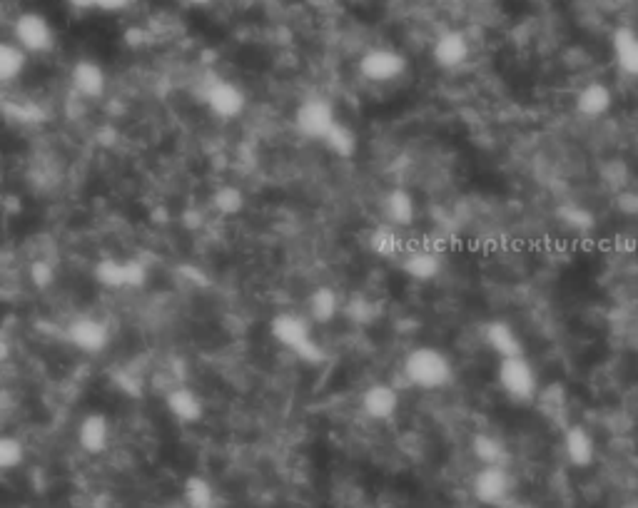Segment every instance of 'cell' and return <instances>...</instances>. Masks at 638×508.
Wrapping results in <instances>:
<instances>
[{
  "label": "cell",
  "mask_w": 638,
  "mask_h": 508,
  "mask_svg": "<svg viewBox=\"0 0 638 508\" xmlns=\"http://www.w3.org/2000/svg\"><path fill=\"white\" fill-rule=\"evenodd\" d=\"M78 446L90 456H100L108 451L110 439H113V429H110V421L108 416L100 414V411H90L80 419L78 431Z\"/></svg>",
  "instance_id": "12"
},
{
  "label": "cell",
  "mask_w": 638,
  "mask_h": 508,
  "mask_svg": "<svg viewBox=\"0 0 638 508\" xmlns=\"http://www.w3.org/2000/svg\"><path fill=\"white\" fill-rule=\"evenodd\" d=\"M182 501L187 508H215V489L205 476H190L182 486Z\"/></svg>",
  "instance_id": "26"
},
{
  "label": "cell",
  "mask_w": 638,
  "mask_h": 508,
  "mask_svg": "<svg viewBox=\"0 0 638 508\" xmlns=\"http://www.w3.org/2000/svg\"><path fill=\"white\" fill-rule=\"evenodd\" d=\"M165 406L180 424H197L205 416V401L192 386L177 384L165 394Z\"/></svg>",
  "instance_id": "13"
},
{
  "label": "cell",
  "mask_w": 638,
  "mask_h": 508,
  "mask_svg": "<svg viewBox=\"0 0 638 508\" xmlns=\"http://www.w3.org/2000/svg\"><path fill=\"white\" fill-rule=\"evenodd\" d=\"M564 454L571 466L576 469H586L594 464L596 459V441L589 429L579 424H571L564 429Z\"/></svg>",
  "instance_id": "16"
},
{
  "label": "cell",
  "mask_w": 638,
  "mask_h": 508,
  "mask_svg": "<svg viewBox=\"0 0 638 508\" xmlns=\"http://www.w3.org/2000/svg\"><path fill=\"white\" fill-rule=\"evenodd\" d=\"M344 314L354 322H369V319H374V304L364 297H352L344 304Z\"/></svg>",
  "instance_id": "32"
},
{
  "label": "cell",
  "mask_w": 638,
  "mask_h": 508,
  "mask_svg": "<svg viewBox=\"0 0 638 508\" xmlns=\"http://www.w3.org/2000/svg\"><path fill=\"white\" fill-rule=\"evenodd\" d=\"M382 210L392 227H409L417 220V202H414V195L402 190V187H394V190H389L387 195H384Z\"/></svg>",
  "instance_id": "19"
},
{
  "label": "cell",
  "mask_w": 638,
  "mask_h": 508,
  "mask_svg": "<svg viewBox=\"0 0 638 508\" xmlns=\"http://www.w3.org/2000/svg\"><path fill=\"white\" fill-rule=\"evenodd\" d=\"M372 250L379 254V257H399V254H404V247H402V240H399L397 235V227L387 225V227H379V230H374L372 235Z\"/></svg>",
  "instance_id": "28"
},
{
  "label": "cell",
  "mask_w": 638,
  "mask_h": 508,
  "mask_svg": "<svg viewBox=\"0 0 638 508\" xmlns=\"http://www.w3.org/2000/svg\"><path fill=\"white\" fill-rule=\"evenodd\" d=\"M472 58V40L464 30L447 28L434 38L432 43V60L442 70L462 68Z\"/></svg>",
  "instance_id": "8"
},
{
  "label": "cell",
  "mask_w": 638,
  "mask_h": 508,
  "mask_svg": "<svg viewBox=\"0 0 638 508\" xmlns=\"http://www.w3.org/2000/svg\"><path fill=\"white\" fill-rule=\"evenodd\" d=\"M402 269L412 279L419 282H429L442 272V257L432 247H417V250H404L402 254Z\"/></svg>",
  "instance_id": "18"
},
{
  "label": "cell",
  "mask_w": 638,
  "mask_h": 508,
  "mask_svg": "<svg viewBox=\"0 0 638 508\" xmlns=\"http://www.w3.org/2000/svg\"><path fill=\"white\" fill-rule=\"evenodd\" d=\"M409 63L407 55L399 53L397 48H387V45H379V48H369L359 55L357 70L367 83L374 85H387L394 80L402 78L407 73Z\"/></svg>",
  "instance_id": "5"
},
{
  "label": "cell",
  "mask_w": 638,
  "mask_h": 508,
  "mask_svg": "<svg viewBox=\"0 0 638 508\" xmlns=\"http://www.w3.org/2000/svg\"><path fill=\"white\" fill-rule=\"evenodd\" d=\"M310 322L312 319L307 314L282 312L272 319L270 334L280 347L290 349V352H295L305 362L319 364L324 359V349L317 344Z\"/></svg>",
  "instance_id": "2"
},
{
  "label": "cell",
  "mask_w": 638,
  "mask_h": 508,
  "mask_svg": "<svg viewBox=\"0 0 638 508\" xmlns=\"http://www.w3.org/2000/svg\"><path fill=\"white\" fill-rule=\"evenodd\" d=\"M182 3L192 5V8H207V5H212L215 0H182Z\"/></svg>",
  "instance_id": "36"
},
{
  "label": "cell",
  "mask_w": 638,
  "mask_h": 508,
  "mask_svg": "<svg viewBox=\"0 0 638 508\" xmlns=\"http://www.w3.org/2000/svg\"><path fill=\"white\" fill-rule=\"evenodd\" d=\"M10 40L28 55H50L58 48V30L40 10H20L10 25Z\"/></svg>",
  "instance_id": "3"
},
{
  "label": "cell",
  "mask_w": 638,
  "mask_h": 508,
  "mask_svg": "<svg viewBox=\"0 0 638 508\" xmlns=\"http://www.w3.org/2000/svg\"><path fill=\"white\" fill-rule=\"evenodd\" d=\"M614 45V58L619 68L631 78H638V33L631 28H619L611 38Z\"/></svg>",
  "instance_id": "21"
},
{
  "label": "cell",
  "mask_w": 638,
  "mask_h": 508,
  "mask_svg": "<svg viewBox=\"0 0 638 508\" xmlns=\"http://www.w3.org/2000/svg\"><path fill=\"white\" fill-rule=\"evenodd\" d=\"M534 404L539 406L544 416H551V419H564V414L569 411V396H566V389L561 384H549V386H541Z\"/></svg>",
  "instance_id": "25"
},
{
  "label": "cell",
  "mask_w": 638,
  "mask_h": 508,
  "mask_svg": "<svg viewBox=\"0 0 638 508\" xmlns=\"http://www.w3.org/2000/svg\"><path fill=\"white\" fill-rule=\"evenodd\" d=\"M65 337H68V342L73 344L78 352L90 354V357H93V354H100L108 349L110 329L108 324L100 322V319L95 317H78L68 327Z\"/></svg>",
  "instance_id": "11"
},
{
  "label": "cell",
  "mask_w": 638,
  "mask_h": 508,
  "mask_svg": "<svg viewBox=\"0 0 638 508\" xmlns=\"http://www.w3.org/2000/svg\"><path fill=\"white\" fill-rule=\"evenodd\" d=\"M344 312V304L332 287H319L307 297V317L315 324H329Z\"/></svg>",
  "instance_id": "20"
},
{
  "label": "cell",
  "mask_w": 638,
  "mask_h": 508,
  "mask_svg": "<svg viewBox=\"0 0 638 508\" xmlns=\"http://www.w3.org/2000/svg\"><path fill=\"white\" fill-rule=\"evenodd\" d=\"M133 3L135 0H98V10H103V13H123Z\"/></svg>",
  "instance_id": "34"
},
{
  "label": "cell",
  "mask_w": 638,
  "mask_h": 508,
  "mask_svg": "<svg viewBox=\"0 0 638 508\" xmlns=\"http://www.w3.org/2000/svg\"><path fill=\"white\" fill-rule=\"evenodd\" d=\"M514 491V479H511L506 464L481 466L477 476L472 479V494L479 504L501 506L511 499Z\"/></svg>",
  "instance_id": "7"
},
{
  "label": "cell",
  "mask_w": 638,
  "mask_h": 508,
  "mask_svg": "<svg viewBox=\"0 0 638 508\" xmlns=\"http://www.w3.org/2000/svg\"><path fill=\"white\" fill-rule=\"evenodd\" d=\"M205 105L215 118L235 120L245 113L247 95L240 85L230 83V80H215L205 90Z\"/></svg>",
  "instance_id": "9"
},
{
  "label": "cell",
  "mask_w": 638,
  "mask_h": 508,
  "mask_svg": "<svg viewBox=\"0 0 638 508\" xmlns=\"http://www.w3.org/2000/svg\"><path fill=\"white\" fill-rule=\"evenodd\" d=\"M614 108V93L604 83H589L576 95V113L586 120H601Z\"/></svg>",
  "instance_id": "17"
},
{
  "label": "cell",
  "mask_w": 638,
  "mask_h": 508,
  "mask_svg": "<svg viewBox=\"0 0 638 508\" xmlns=\"http://www.w3.org/2000/svg\"><path fill=\"white\" fill-rule=\"evenodd\" d=\"M337 110L327 98H307L297 105L295 110V127L302 137L307 140H319L329 135L334 125H337Z\"/></svg>",
  "instance_id": "6"
},
{
  "label": "cell",
  "mask_w": 638,
  "mask_h": 508,
  "mask_svg": "<svg viewBox=\"0 0 638 508\" xmlns=\"http://www.w3.org/2000/svg\"><path fill=\"white\" fill-rule=\"evenodd\" d=\"M472 451L479 459L481 466L506 464V446L499 436L494 434H477L472 441Z\"/></svg>",
  "instance_id": "27"
},
{
  "label": "cell",
  "mask_w": 638,
  "mask_h": 508,
  "mask_svg": "<svg viewBox=\"0 0 638 508\" xmlns=\"http://www.w3.org/2000/svg\"><path fill=\"white\" fill-rule=\"evenodd\" d=\"M28 277H30V282H33L35 289H48V287H53V282H55V267L48 262V259L40 257V259H35L33 264H30Z\"/></svg>",
  "instance_id": "31"
},
{
  "label": "cell",
  "mask_w": 638,
  "mask_h": 508,
  "mask_svg": "<svg viewBox=\"0 0 638 508\" xmlns=\"http://www.w3.org/2000/svg\"><path fill=\"white\" fill-rule=\"evenodd\" d=\"M362 411L374 421H389L399 411V391L392 384H372L362 394Z\"/></svg>",
  "instance_id": "14"
},
{
  "label": "cell",
  "mask_w": 638,
  "mask_h": 508,
  "mask_svg": "<svg viewBox=\"0 0 638 508\" xmlns=\"http://www.w3.org/2000/svg\"><path fill=\"white\" fill-rule=\"evenodd\" d=\"M70 10L75 13H90V10H98V0H65Z\"/></svg>",
  "instance_id": "35"
},
{
  "label": "cell",
  "mask_w": 638,
  "mask_h": 508,
  "mask_svg": "<svg viewBox=\"0 0 638 508\" xmlns=\"http://www.w3.org/2000/svg\"><path fill=\"white\" fill-rule=\"evenodd\" d=\"M496 384L504 391V396L514 404H534L536 396L541 391L539 374H536L534 364L526 359V354L521 357H509L499 359V367H496Z\"/></svg>",
  "instance_id": "4"
},
{
  "label": "cell",
  "mask_w": 638,
  "mask_h": 508,
  "mask_svg": "<svg viewBox=\"0 0 638 508\" xmlns=\"http://www.w3.org/2000/svg\"><path fill=\"white\" fill-rule=\"evenodd\" d=\"M402 374L407 379V384L414 386V389L439 391L452 384L454 364L442 349L424 344V347H414L404 357Z\"/></svg>",
  "instance_id": "1"
},
{
  "label": "cell",
  "mask_w": 638,
  "mask_h": 508,
  "mask_svg": "<svg viewBox=\"0 0 638 508\" xmlns=\"http://www.w3.org/2000/svg\"><path fill=\"white\" fill-rule=\"evenodd\" d=\"M25 461V446L18 436H3L0 439V469L13 471Z\"/></svg>",
  "instance_id": "29"
},
{
  "label": "cell",
  "mask_w": 638,
  "mask_h": 508,
  "mask_svg": "<svg viewBox=\"0 0 638 508\" xmlns=\"http://www.w3.org/2000/svg\"><path fill=\"white\" fill-rule=\"evenodd\" d=\"M95 282L105 289H125L128 287V259L105 257L93 269Z\"/></svg>",
  "instance_id": "23"
},
{
  "label": "cell",
  "mask_w": 638,
  "mask_h": 508,
  "mask_svg": "<svg viewBox=\"0 0 638 508\" xmlns=\"http://www.w3.org/2000/svg\"><path fill=\"white\" fill-rule=\"evenodd\" d=\"M28 60L30 55L15 40H3V45H0V80L10 85L23 78L25 70H28Z\"/></svg>",
  "instance_id": "22"
},
{
  "label": "cell",
  "mask_w": 638,
  "mask_h": 508,
  "mask_svg": "<svg viewBox=\"0 0 638 508\" xmlns=\"http://www.w3.org/2000/svg\"><path fill=\"white\" fill-rule=\"evenodd\" d=\"M148 282V267L140 259H128V287H143Z\"/></svg>",
  "instance_id": "33"
},
{
  "label": "cell",
  "mask_w": 638,
  "mask_h": 508,
  "mask_svg": "<svg viewBox=\"0 0 638 508\" xmlns=\"http://www.w3.org/2000/svg\"><path fill=\"white\" fill-rule=\"evenodd\" d=\"M484 342L499 359L521 357L524 354V342H521L519 332L504 319H494V322L486 324Z\"/></svg>",
  "instance_id": "15"
},
{
  "label": "cell",
  "mask_w": 638,
  "mask_h": 508,
  "mask_svg": "<svg viewBox=\"0 0 638 508\" xmlns=\"http://www.w3.org/2000/svg\"><path fill=\"white\" fill-rule=\"evenodd\" d=\"M322 145L327 147V150L332 152V155L349 160V157L357 155L359 135L347 123H337V125L332 127V130H329V135L324 137Z\"/></svg>",
  "instance_id": "24"
},
{
  "label": "cell",
  "mask_w": 638,
  "mask_h": 508,
  "mask_svg": "<svg viewBox=\"0 0 638 508\" xmlns=\"http://www.w3.org/2000/svg\"><path fill=\"white\" fill-rule=\"evenodd\" d=\"M212 202H215L217 212H222V215H237L242 210V205H245L242 192L237 187H220L215 192V197H212Z\"/></svg>",
  "instance_id": "30"
},
{
  "label": "cell",
  "mask_w": 638,
  "mask_h": 508,
  "mask_svg": "<svg viewBox=\"0 0 638 508\" xmlns=\"http://www.w3.org/2000/svg\"><path fill=\"white\" fill-rule=\"evenodd\" d=\"M70 88L80 100H100L108 93V73L98 60L80 58L70 68Z\"/></svg>",
  "instance_id": "10"
}]
</instances>
